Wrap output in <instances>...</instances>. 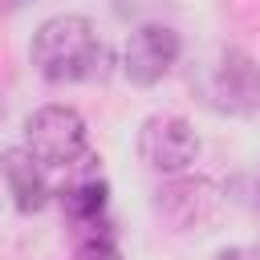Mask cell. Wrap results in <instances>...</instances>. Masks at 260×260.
I'll use <instances>...</instances> for the list:
<instances>
[{"instance_id": "obj_5", "label": "cell", "mask_w": 260, "mask_h": 260, "mask_svg": "<svg viewBox=\"0 0 260 260\" xmlns=\"http://www.w3.org/2000/svg\"><path fill=\"white\" fill-rule=\"evenodd\" d=\"M183 53V37L171 24H138L126 41L122 53V69L134 85H154L171 73V65Z\"/></svg>"}, {"instance_id": "obj_6", "label": "cell", "mask_w": 260, "mask_h": 260, "mask_svg": "<svg viewBox=\"0 0 260 260\" xmlns=\"http://www.w3.org/2000/svg\"><path fill=\"white\" fill-rule=\"evenodd\" d=\"M211 98L223 114H252L260 106V65L244 49H223L211 69Z\"/></svg>"}, {"instance_id": "obj_4", "label": "cell", "mask_w": 260, "mask_h": 260, "mask_svg": "<svg viewBox=\"0 0 260 260\" xmlns=\"http://www.w3.org/2000/svg\"><path fill=\"white\" fill-rule=\"evenodd\" d=\"M61 183L53 187V195L61 199V211L73 228H93L102 223L106 215V203H110V183L98 167V154H81L69 171L57 175Z\"/></svg>"}, {"instance_id": "obj_10", "label": "cell", "mask_w": 260, "mask_h": 260, "mask_svg": "<svg viewBox=\"0 0 260 260\" xmlns=\"http://www.w3.org/2000/svg\"><path fill=\"white\" fill-rule=\"evenodd\" d=\"M215 260H248V252H244V248H223Z\"/></svg>"}, {"instance_id": "obj_9", "label": "cell", "mask_w": 260, "mask_h": 260, "mask_svg": "<svg viewBox=\"0 0 260 260\" xmlns=\"http://www.w3.org/2000/svg\"><path fill=\"white\" fill-rule=\"evenodd\" d=\"M73 260H122V252H118V244L110 236H89V240H81Z\"/></svg>"}, {"instance_id": "obj_11", "label": "cell", "mask_w": 260, "mask_h": 260, "mask_svg": "<svg viewBox=\"0 0 260 260\" xmlns=\"http://www.w3.org/2000/svg\"><path fill=\"white\" fill-rule=\"evenodd\" d=\"M24 4H28V0H4V8H8V12H20Z\"/></svg>"}, {"instance_id": "obj_2", "label": "cell", "mask_w": 260, "mask_h": 260, "mask_svg": "<svg viewBox=\"0 0 260 260\" xmlns=\"http://www.w3.org/2000/svg\"><path fill=\"white\" fill-rule=\"evenodd\" d=\"M24 146L37 154V162L49 175L69 171L81 154H89L85 146V122L73 106H41L24 118Z\"/></svg>"}, {"instance_id": "obj_1", "label": "cell", "mask_w": 260, "mask_h": 260, "mask_svg": "<svg viewBox=\"0 0 260 260\" xmlns=\"http://www.w3.org/2000/svg\"><path fill=\"white\" fill-rule=\"evenodd\" d=\"M32 65L45 81H98L110 73V49L98 41L89 16L61 12L32 32Z\"/></svg>"}, {"instance_id": "obj_8", "label": "cell", "mask_w": 260, "mask_h": 260, "mask_svg": "<svg viewBox=\"0 0 260 260\" xmlns=\"http://www.w3.org/2000/svg\"><path fill=\"white\" fill-rule=\"evenodd\" d=\"M0 167H4V183H8L12 207L20 215H32V211H41L49 203V195H53L49 171L37 162V154L28 146H8L0 154Z\"/></svg>"}, {"instance_id": "obj_3", "label": "cell", "mask_w": 260, "mask_h": 260, "mask_svg": "<svg viewBox=\"0 0 260 260\" xmlns=\"http://www.w3.org/2000/svg\"><path fill=\"white\" fill-rule=\"evenodd\" d=\"M138 154L158 175H187L199 158V134L179 114H150L138 126Z\"/></svg>"}, {"instance_id": "obj_12", "label": "cell", "mask_w": 260, "mask_h": 260, "mask_svg": "<svg viewBox=\"0 0 260 260\" xmlns=\"http://www.w3.org/2000/svg\"><path fill=\"white\" fill-rule=\"evenodd\" d=\"M256 203H260V175H256Z\"/></svg>"}, {"instance_id": "obj_7", "label": "cell", "mask_w": 260, "mask_h": 260, "mask_svg": "<svg viewBox=\"0 0 260 260\" xmlns=\"http://www.w3.org/2000/svg\"><path fill=\"white\" fill-rule=\"evenodd\" d=\"M211 207H215V187L203 175H171V183L154 191V211L171 232H187L203 223Z\"/></svg>"}]
</instances>
